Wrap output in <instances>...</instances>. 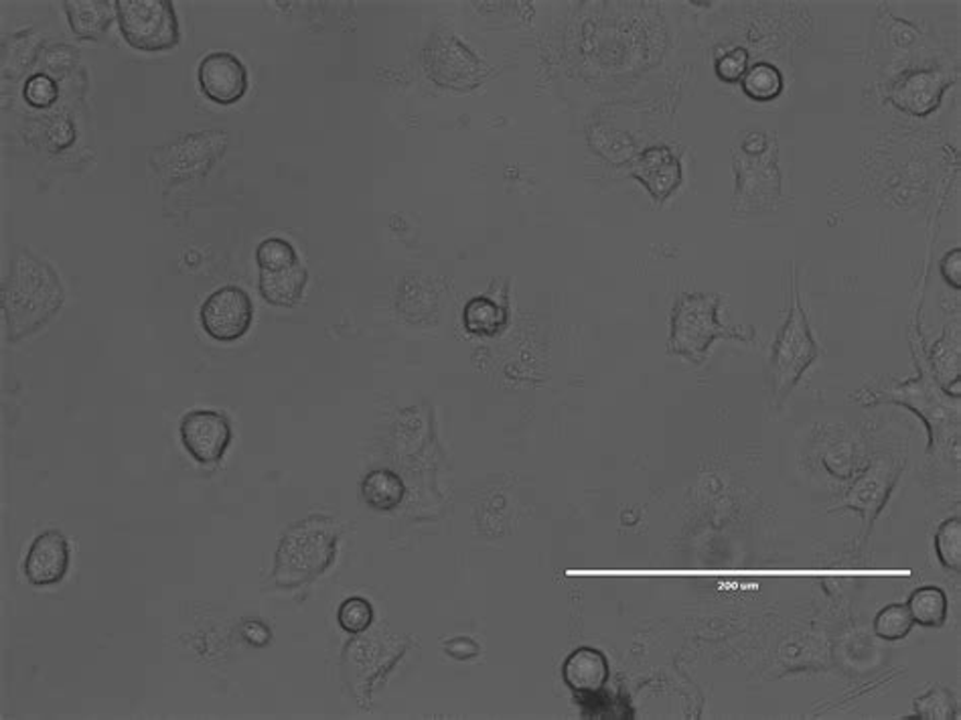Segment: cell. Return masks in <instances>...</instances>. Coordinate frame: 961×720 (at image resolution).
<instances>
[{"label":"cell","instance_id":"f1b7e54d","mask_svg":"<svg viewBox=\"0 0 961 720\" xmlns=\"http://www.w3.org/2000/svg\"><path fill=\"white\" fill-rule=\"evenodd\" d=\"M941 274L949 285L960 288L961 285V250L949 252L944 262H941Z\"/></svg>","mask_w":961,"mask_h":720},{"label":"cell","instance_id":"8992f818","mask_svg":"<svg viewBox=\"0 0 961 720\" xmlns=\"http://www.w3.org/2000/svg\"><path fill=\"white\" fill-rule=\"evenodd\" d=\"M200 319L203 329L212 339L231 344L250 332L254 321V304L240 287L219 288L205 299Z\"/></svg>","mask_w":961,"mask_h":720},{"label":"cell","instance_id":"7402d4cb","mask_svg":"<svg viewBox=\"0 0 961 720\" xmlns=\"http://www.w3.org/2000/svg\"><path fill=\"white\" fill-rule=\"evenodd\" d=\"M915 621L903 603H890L882 607L875 617L876 637L885 641H901L913 632Z\"/></svg>","mask_w":961,"mask_h":720},{"label":"cell","instance_id":"52a82bcc","mask_svg":"<svg viewBox=\"0 0 961 720\" xmlns=\"http://www.w3.org/2000/svg\"><path fill=\"white\" fill-rule=\"evenodd\" d=\"M181 441L195 461L202 465L221 461L230 447V422L214 410H193L181 420Z\"/></svg>","mask_w":961,"mask_h":720},{"label":"cell","instance_id":"9c48e42d","mask_svg":"<svg viewBox=\"0 0 961 720\" xmlns=\"http://www.w3.org/2000/svg\"><path fill=\"white\" fill-rule=\"evenodd\" d=\"M197 77L203 96L219 106H231L242 100L248 89L244 63L228 51L205 56L200 63Z\"/></svg>","mask_w":961,"mask_h":720},{"label":"cell","instance_id":"1f68e13d","mask_svg":"<svg viewBox=\"0 0 961 720\" xmlns=\"http://www.w3.org/2000/svg\"><path fill=\"white\" fill-rule=\"evenodd\" d=\"M769 151V139L760 132H750L743 141V153L746 157H759Z\"/></svg>","mask_w":961,"mask_h":720},{"label":"cell","instance_id":"6da1fadb","mask_svg":"<svg viewBox=\"0 0 961 720\" xmlns=\"http://www.w3.org/2000/svg\"><path fill=\"white\" fill-rule=\"evenodd\" d=\"M917 368L915 380L870 392L866 406L889 403L911 408L929 429V451L949 457L951 447L960 448V396H951L937 384L923 353H918Z\"/></svg>","mask_w":961,"mask_h":720},{"label":"cell","instance_id":"2e32d148","mask_svg":"<svg viewBox=\"0 0 961 720\" xmlns=\"http://www.w3.org/2000/svg\"><path fill=\"white\" fill-rule=\"evenodd\" d=\"M65 13L70 19V27L80 39H100L110 29L112 13L110 2L106 0H68Z\"/></svg>","mask_w":961,"mask_h":720},{"label":"cell","instance_id":"ac0fdd59","mask_svg":"<svg viewBox=\"0 0 961 720\" xmlns=\"http://www.w3.org/2000/svg\"><path fill=\"white\" fill-rule=\"evenodd\" d=\"M904 605L909 609L915 625L929 627V629H937V627L946 625L947 615H949V599L941 587H935V585L918 587L911 592V597Z\"/></svg>","mask_w":961,"mask_h":720},{"label":"cell","instance_id":"277c9868","mask_svg":"<svg viewBox=\"0 0 961 720\" xmlns=\"http://www.w3.org/2000/svg\"><path fill=\"white\" fill-rule=\"evenodd\" d=\"M329 524H321L316 518L307 519L285 536L274 568L278 585L297 587L323 575L337 550V536Z\"/></svg>","mask_w":961,"mask_h":720},{"label":"cell","instance_id":"4316f807","mask_svg":"<svg viewBox=\"0 0 961 720\" xmlns=\"http://www.w3.org/2000/svg\"><path fill=\"white\" fill-rule=\"evenodd\" d=\"M58 84L51 77L44 75V73L33 75L29 82H27V86H25V100L29 101L31 106H35V108L51 106L53 101L58 100Z\"/></svg>","mask_w":961,"mask_h":720},{"label":"cell","instance_id":"9a60e30c","mask_svg":"<svg viewBox=\"0 0 961 720\" xmlns=\"http://www.w3.org/2000/svg\"><path fill=\"white\" fill-rule=\"evenodd\" d=\"M307 278V271L299 260L280 271H260V292L271 304L292 307L301 301Z\"/></svg>","mask_w":961,"mask_h":720},{"label":"cell","instance_id":"7a4b0ae2","mask_svg":"<svg viewBox=\"0 0 961 720\" xmlns=\"http://www.w3.org/2000/svg\"><path fill=\"white\" fill-rule=\"evenodd\" d=\"M718 309V295H682L675 303L672 317V353L694 363H702L717 339H734L743 344H753L757 339L753 327L736 329L720 323Z\"/></svg>","mask_w":961,"mask_h":720},{"label":"cell","instance_id":"ffe728a7","mask_svg":"<svg viewBox=\"0 0 961 720\" xmlns=\"http://www.w3.org/2000/svg\"><path fill=\"white\" fill-rule=\"evenodd\" d=\"M361 497L373 509L389 512V509L403 504V479L394 476L392 471H384V469L372 471L361 483Z\"/></svg>","mask_w":961,"mask_h":720},{"label":"cell","instance_id":"30bf717a","mask_svg":"<svg viewBox=\"0 0 961 720\" xmlns=\"http://www.w3.org/2000/svg\"><path fill=\"white\" fill-rule=\"evenodd\" d=\"M953 75L947 70H921L909 73L890 89V100L906 115L927 116L939 106Z\"/></svg>","mask_w":961,"mask_h":720},{"label":"cell","instance_id":"44dd1931","mask_svg":"<svg viewBox=\"0 0 961 720\" xmlns=\"http://www.w3.org/2000/svg\"><path fill=\"white\" fill-rule=\"evenodd\" d=\"M743 82L746 96L757 101L776 100L783 89V75L771 63H757L748 68Z\"/></svg>","mask_w":961,"mask_h":720},{"label":"cell","instance_id":"4fadbf2b","mask_svg":"<svg viewBox=\"0 0 961 720\" xmlns=\"http://www.w3.org/2000/svg\"><path fill=\"white\" fill-rule=\"evenodd\" d=\"M635 179L646 185L647 191L653 195V200L663 202L668 200L682 181V167L675 159L674 153L665 146L647 148L632 167Z\"/></svg>","mask_w":961,"mask_h":720},{"label":"cell","instance_id":"3957f363","mask_svg":"<svg viewBox=\"0 0 961 720\" xmlns=\"http://www.w3.org/2000/svg\"><path fill=\"white\" fill-rule=\"evenodd\" d=\"M819 351L821 349L809 327L800 290L793 283L790 315L777 333L767 365V382L776 406H781L790 398L791 392L802 382L805 372L818 360Z\"/></svg>","mask_w":961,"mask_h":720},{"label":"cell","instance_id":"5bb4252c","mask_svg":"<svg viewBox=\"0 0 961 720\" xmlns=\"http://www.w3.org/2000/svg\"><path fill=\"white\" fill-rule=\"evenodd\" d=\"M562 677L570 691L594 694L609 682V660L594 648L574 649L562 665Z\"/></svg>","mask_w":961,"mask_h":720},{"label":"cell","instance_id":"8fae6325","mask_svg":"<svg viewBox=\"0 0 961 720\" xmlns=\"http://www.w3.org/2000/svg\"><path fill=\"white\" fill-rule=\"evenodd\" d=\"M897 473L899 469L894 467L892 459L875 457L868 469L864 471V476L858 477L852 490L848 491L846 500L842 505H846L850 509H858L866 521L873 524L885 502L889 500L890 490L894 488V481L899 477Z\"/></svg>","mask_w":961,"mask_h":720},{"label":"cell","instance_id":"83f0119b","mask_svg":"<svg viewBox=\"0 0 961 720\" xmlns=\"http://www.w3.org/2000/svg\"><path fill=\"white\" fill-rule=\"evenodd\" d=\"M746 70H748V53L745 49H732L717 59L718 77L729 84L741 82L745 77Z\"/></svg>","mask_w":961,"mask_h":720},{"label":"cell","instance_id":"d4e9b609","mask_svg":"<svg viewBox=\"0 0 961 720\" xmlns=\"http://www.w3.org/2000/svg\"><path fill=\"white\" fill-rule=\"evenodd\" d=\"M295 248L283 238H268L256 250V262L260 271H280L297 262Z\"/></svg>","mask_w":961,"mask_h":720},{"label":"cell","instance_id":"ba28073f","mask_svg":"<svg viewBox=\"0 0 961 720\" xmlns=\"http://www.w3.org/2000/svg\"><path fill=\"white\" fill-rule=\"evenodd\" d=\"M427 72L445 87H471L479 75V61L455 37H434L424 51Z\"/></svg>","mask_w":961,"mask_h":720},{"label":"cell","instance_id":"603a6c76","mask_svg":"<svg viewBox=\"0 0 961 720\" xmlns=\"http://www.w3.org/2000/svg\"><path fill=\"white\" fill-rule=\"evenodd\" d=\"M935 554L937 561L944 564V568L951 573L961 571V519L947 518L939 524L935 532Z\"/></svg>","mask_w":961,"mask_h":720},{"label":"cell","instance_id":"f546056e","mask_svg":"<svg viewBox=\"0 0 961 720\" xmlns=\"http://www.w3.org/2000/svg\"><path fill=\"white\" fill-rule=\"evenodd\" d=\"M446 651L453 656V658H457V660H471L477 656V644H475L473 639H469V637H457V639H453V641H448L446 644Z\"/></svg>","mask_w":961,"mask_h":720},{"label":"cell","instance_id":"cb8c5ba5","mask_svg":"<svg viewBox=\"0 0 961 720\" xmlns=\"http://www.w3.org/2000/svg\"><path fill=\"white\" fill-rule=\"evenodd\" d=\"M956 710V694L946 686H933L915 700V715L921 719H953Z\"/></svg>","mask_w":961,"mask_h":720},{"label":"cell","instance_id":"484cf974","mask_svg":"<svg viewBox=\"0 0 961 720\" xmlns=\"http://www.w3.org/2000/svg\"><path fill=\"white\" fill-rule=\"evenodd\" d=\"M337 620L347 634H361L372 625V605L361 597L347 599L344 605L339 607Z\"/></svg>","mask_w":961,"mask_h":720},{"label":"cell","instance_id":"e0dca14e","mask_svg":"<svg viewBox=\"0 0 961 720\" xmlns=\"http://www.w3.org/2000/svg\"><path fill=\"white\" fill-rule=\"evenodd\" d=\"M929 370L941 388L951 394V382L960 388V333L958 327H947L946 335L933 346Z\"/></svg>","mask_w":961,"mask_h":720},{"label":"cell","instance_id":"d6986e66","mask_svg":"<svg viewBox=\"0 0 961 720\" xmlns=\"http://www.w3.org/2000/svg\"><path fill=\"white\" fill-rule=\"evenodd\" d=\"M465 329L479 337H489L502 332L507 323V304L491 297H475L463 309Z\"/></svg>","mask_w":961,"mask_h":720},{"label":"cell","instance_id":"4dcf8cb0","mask_svg":"<svg viewBox=\"0 0 961 720\" xmlns=\"http://www.w3.org/2000/svg\"><path fill=\"white\" fill-rule=\"evenodd\" d=\"M242 634H244L245 641L252 644V646H266L271 641V637H273L271 629L266 625L259 623V621H248L244 629H242Z\"/></svg>","mask_w":961,"mask_h":720},{"label":"cell","instance_id":"7c38bea8","mask_svg":"<svg viewBox=\"0 0 961 720\" xmlns=\"http://www.w3.org/2000/svg\"><path fill=\"white\" fill-rule=\"evenodd\" d=\"M70 566V548L68 540L59 532H45L37 536L31 544L25 576L35 587H51L68 573Z\"/></svg>","mask_w":961,"mask_h":720},{"label":"cell","instance_id":"5b68a950","mask_svg":"<svg viewBox=\"0 0 961 720\" xmlns=\"http://www.w3.org/2000/svg\"><path fill=\"white\" fill-rule=\"evenodd\" d=\"M124 41L143 53L169 51L179 44V23L169 0H116Z\"/></svg>","mask_w":961,"mask_h":720}]
</instances>
